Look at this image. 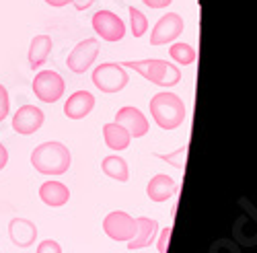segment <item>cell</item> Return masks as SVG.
<instances>
[{"instance_id":"cell-27","label":"cell","mask_w":257,"mask_h":253,"mask_svg":"<svg viewBox=\"0 0 257 253\" xmlns=\"http://www.w3.org/2000/svg\"><path fill=\"white\" fill-rule=\"evenodd\" d=\"M72 5H74L76 11H87L95 5V0H72Z\"/></svg>"},{"instance_id":"cell-7","label":"cell","mask_w":257,"mask_h":253,"mask_svg":"<svg viewBox=\"0 0 257 253\" xmlns=\"http://www.w3.org/2000/svg\"><path fill=\"white\" fill-rule=\"evenodd\" d=\"M103 230L109 239L127 243L136 235V218L130 216L127 212H123V210H113V212H109L105 216Z\"/></svg>"},{"instance_id":"cell-22","label":"cell","mask_w":257,"mask_h":253,"mask_svg":"<svg viewBox=\"0 0 257 253\" xmlns=\"http://www.w3.org/2000/svg\"><path fill=\"white\" fill-rule=\"evenodd\" d=\"M155 157H159L161 161H165V163H169L171 167H175V169H185V161H187V144H183L181 149H177V151H173V153H167V155H155Z\"/></svg>"},{"instance_id":"cell-20","label":"cell","mask_w":257,"mask_h":253,"mask_svg":"<svg viewBox=\"0 0 257 253\" xmlns=\"http://www.w3.org/2000/svg\"><path fill=\"white\" fill-rule=\"evenodd\" d=\"M169 56L179 66H191L196 62V58H198V52H196L194 46H189V44H183V41H173L171 48H169Z\"/></svg>"},{"instance_id":"cell-23","label":"cell","mask_w":257,"mask_h":253,"mask_svg":"<svg viewBox=\"0 0 257 253\" xmlns=\"http://www.w3.org/2000/svg\"><path fill=\"white\" fill-rule=\"evenodd\" d=\"M11 111V99H9V91L3 82H0V121H5L7 115Z\"/></svg>"},{"instance_id":"cell-17","label":"cell","mask_w":257,"mask_h":253,"mask_svg":"<svg viewBox=\"0 0 257 253\" xmlns=\"http://www.w3.org/2000/svg\"><path fill=\"white\" fill-rule=\"evenodd\" d=\"M52 48H54V41H52L50 35H46V33L35 35L31 39V44H29V66L33 70H37L39 66H44L46 60L52 54Z\"/></svg>"},{"instance_id":"cell-26","label":"cell","mask_w":257,"mask_h":253,"mask_svg":"<svg viewBox=\"0 0 257 253\" xmlns=\"http://www.w3.org/2000/svg\"><path fill=\"white\" fill-rule=\"evenodd\" d=\"M148 9H167L173 0H142Z\"/></svg>"},{"instance_id":"cell-9","label":"cell","mask_w":257,"mask_h":253,"mask_svg":"<svg viewBox=\"0 0 257 253\" xmlns=\"http://www.w3.org/2000/svg\"><path fill=\"white\" fill-rule=\"evenodd\" d=\"M93 29L105 41H121L125 35V23L111 11H97L93 15Z\"/></svg>"},{"instance_id":"cell-3","label":"cell","mask_w":257,"mask_h":253,"mask_svg":"<svg viewBox=\"0 0 257 253\" xmlns=\"http://www.w3.org/2000/svg\"><path fill=\"white\" fill-rule=\"evenodd\" d=\"M123 68H132L134 72L142 74L148 82L159 84L163 89H171L181 80V70L179 66L171 64L161 58H148V60H130L121 64Z\"/></svg>"},{"instance_id":"cell-21","label":"cell","mask_w":257,"mask_h":253,"mask_svg":"<svg viewBox=\"0 0 257 253\" xmlns=\"http://www.w3.org/2000/svg\"><path fill=\"white\" fill-rule=\"evenodd\" d=\"M127 15H130V31H132V35L134 37H142L148 31L146 15L136 7H127Z\"/></svg>"},{"instance_id":"cell-10","label":"cell","mask_w":257,"mask_h":253,"mask_svg":"<svg viewBox=\"0 0 257 253\" xmlns=\"http://www.w3.org/2000/svg\"><path fill=\"white\" fill-rule=\"evenodd\" d=\"M113 121L119 123L121 128H123L127 134H130L132 138H142V136H146V134H148V128H151V123H148L146 115H144L138 107H134V105H125V107L117 109Z\"/></svg>"},{"instance_id":"cell-4","label":"cell","mask_w":257,"mask_h":253,"mask_svg":"<svg viewBox=\"0 0 257 253\" xmlns=\"http://www.w3.org/2000/svg\"><path fill=\"white\" fill-rule=\"evenodd\" d=\"M127 82H130V74L117 62H105L93 70V84L101 93H119L127 87Z\"/></svg>"},{"instance_id":"cell-11","label":"cell","mask_w":257,"mask_h":253,"mask_svg":"<svg viewBox=\"0 0 257 253\" xmlns=\"http://www.w3.org/2000/svg\"><path fill=\"white\" fill-rule=\"evenodd\" d=\"M44 121H46V115L39 107H35V105H23L13 115V130L17 134L31 136L44 125Z\"/></svg>"},{"instance_id":"cell-1","label":"cell","mask_w":257,"mask_h":253,"mask_svg":"<svg viewBox=\"0 0 257 253\" xmlns=\"http://www.w3.org/2000/svg\"><path fill=\"white\" fill-rule=\"evenodd\" d=\"M31 165L41 175H64L72 165V155L68 146L58 140L41 142L31 153Z\"/></svg>"},{"instance_id":"cell-14","label":"cell","mask_w":257,"mask_h":253,"mask_svg":"<svg viewBox=\"0 0 257 253\" xmlns=\"http://www.w3.org/2000/svg\"><path fill=\"white\" fill-rule=\"evenodd\" d=\"M177 181L171 177V175H165V173H159L155 175L146 185V196L151 198L153 202L157 204H163L167 200H171L175 194H177Z\"/></svg>"},{"instance_id":"cell-13","label":"cell","mask_w":257,"mask_h":253,"mask_svg":"<svg viewBox=\"0 0 257 253\" xmlns=\"http://www.w3.org/2000/svg\"><path fill=\"white\" fill-rule=\"evenodd\" d=\"M157 235H159V222L148 216H138L136 218V235H134V239L127 241V249L134 251V249H144L148 245H153L157 241Z\"/></svg>"},{"instance_id":"cell-16","label":"cell","mask_w":257,"mask_h":253,"mask_svg":"<svg viewBox=\"0 0 257 253\" xmlns=\"http://www.w3.org/2000/svg\"><path fill=\"white\" fill-rule=\"evenodd\" d=\"M39 198L50 208H60L70 200V189L62 181H46L39 187Z\"/></svg>"},{"instance_id":"cell-8","label":"cell","mask_w":257,"mask_h":253,"mask_svg":"<svg viewBox=\"0 0 257 253\" xmlns=\"http://www.w3.org/2000/svg\"><path fill=\"white\" fill-rule=\"evenodd\" d=\"M185 23H183V17L177 13H167L163 15L157 25L153 27L151 33V44L153 46H167V44H173V41L183 33Z\"/></svg>"},{"instance_id":"cell-2","label":"cell","mask_w":257,"mask_h":253,"mask_svg":"<svg viewBox=\"0 0 257 253\" xmlns=\"http://www.w3.org/2000/svg\"><path fill=\"white\" fill-rule=\"evenodd\" d=\"M148 107H151V115H153L155 123L161 130H167V132L177 130L185 121V115H187L183 99L171 91L157 93L151 99V103H148Z\"/></svg>"},{"instance_id":"cell-15","label":"cell","mask_w":257,"mask_h":253,"mask_svg":"<svg viewBox=\"0 0 257 253\" xmlns=\"http://www.w3.org/2000/svg\"><path fill=\"white\" fill-rule=\"evenodd\" d=\"M9 235H11L13 245L25 249V247H31L35 243L37 226L27 218H13L11 224H9Z\"/></svg>"},{"instance_id":"cell-24","label":"cell","mask_w":257,"mask_h":253,"mask_svg":"<svg viewBox=\"0 0 257 253\" xmlns=\"http://www.w3.org/2000/svg\"><path fill=\"white\" fill-rule=\"evenodd\" d=\"M171 226H165L161 233H159V239H157V249H159V253H167V249H169V241H171Z\"/></svg>"},{"instance_id":"cell-28","label":"cell","mask_w":257,"mask_h":253,"mask_svg":"<svg viewBox=\"0 0 257 253\" xmlns=\"http://www.w3.org/2000/svg\"><path fill=\"white\" fill-rule=\"evenodd\" d=\"M7 163H9V151H7V146L0 142V171L7 167Z\"/></svg>"},{"instance_id":"cell-5","label":"cell","mask_w":257,"mask_h":253,"mask_svg":"<svg viewBox=\"0 0 257 253\" xmlns=\"http://www.w3.org/2000/svg\"><path fill=\"white\" fill-rule=\"evenodd\" d=\"M66 91V82H64L62 74L56 70H39L33 80V93L39 101L44 103H56L64 97Z\"/></svg>"},{"instance_id":"cell-29","label":"cell","mask_w":257,"mask_h":253,"mask_svg":"<svg viewBox=\"0 0 257 253\" xmlns=\"http://www.w3.org/2000/svg\"><path fill=\"white\" fill-rule=\"evenodd\" d=\"M46 3H48L50 7H56V9H60V7H66V5H72V0H46Z\"/></svg>"},{"instance_id":"cell-18","label":"cell","mask_w":257,"mask_h":253,"mask_svg":"<svg viewBox=\"0 0 257 253\" xmlns=\"http://www.w3.org/2000/svg\"><path fill=\"white\" fill-rule=\"evenodd\" d=\"M103 138H105L107 149H111L115 153L125 151L127 146H130V142H132V136L127 134L119 123H115V121H109V123L103 125Z\"/></svg>"},{"instance_id":"cell-19","label":"cell","mask_w":257,"mask_h":253,"mask_svg":"<svg viewBox=\"0 0 257 253\" xmlns=\"http://www.w3.org/2000/svg\"><path fill=\"white\" fill-rule=\"evenodd\" d=\"M101 169H103V173L107 177H111L119 183H125L127 179H130V169H127V163L125 159L117 157V155H109V157H105L101 161Z\"/></svg>"},{"instance_id":"cell-6","label":"cell","mask_w":257,"mask_h":253,"mask_svg":"<svg viewBox=\"0 0 257 253\" xmlns=\"http://www.w3.org/2000/svg\"><path fill=\"white\" fill-rule=\"evenodd\" d=\"M97 56H99V39L97 37H87V39L78 41V44L74 46V50L68 54L66 66L74 74H84L95 64Z\"/></svg>"},{"instance_id":"cell-25","label":"cell","mask_w":257,"mask_h":253,"mask_svg":"<svg viewBox=\"0 0 257 253\" xmlns=\"http://www.w3.org/2000/svg\"><path fill=\"white\" fill-rule=\"evenodd\" d=\"M37 253H62V247L54 239H46L37 245Z\"/></svg>"},{"instance_id":"cell-12","label":"cell","mask_w":257,"mask_h":253,"mask_svg":"<svg viewBox=\"0 0 257 253\" xmlns=\"http://www.w3.org/2000/svg\"><path fill=\"white\" fill-rule=\"evenodd\" d=\"M95 109V95L89 91H76L64 101V113L68 119H84Z\"/></svg>"}]
</instances>
